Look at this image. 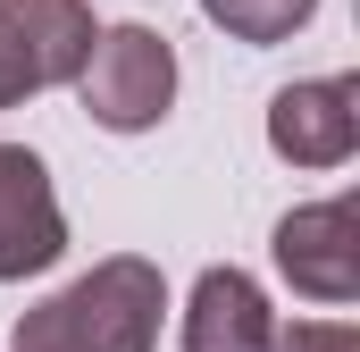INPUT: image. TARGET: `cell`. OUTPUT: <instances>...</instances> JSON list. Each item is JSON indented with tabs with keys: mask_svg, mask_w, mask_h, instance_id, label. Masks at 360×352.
Masks as SVG:
<instances>
[{
	"mask_svg": "<svg viewBox=\"0 0 360 352\" xmlns=\"http://www.w3.org/2000/svg\"><path fill=\"white\" fill-rule=\"evenodd\" d=\"M160 310H168V277L134 252H117V260L84 268L76 285H59L51 302H34L17 319L8 352H151Z\"/></svg>",
	"mask_w": 360,
	"mask_h": 352,
	"instance_id": "1",
	"label": "cell"
},
{
	"mask_svg": "<svg viewBox=\"0 0 360 352\" xmlns=\"http://www.w3.org/2000/svg\"><path fill=\"white\" fill-rule=\"evenodd\" d=\"M59 252H68V218H59L51 168L25 143H0V285L42 277Z\"/></svg>",
	"mask_w": 360,
	"mask_h": 352,
	"instance_id": "4",
	"label": "cell"
},
{
	"mask_svg": "<svg viewBox=\"0 0 360 352\" xmlns=\"http://www.w3.org/2000/svg\"><path fill=\"white\" fill-rule=\"evenodd\" d=\"M25 92H42V76H34V59H25V42L8 34V17H0V109H17Z\"/></svg>",
	"mask_w": 360,
	"mask_h": 352,
	"instance_id": "9",
	"label": "cell"
},
{
	"mask_svg": "<svg viewBox=\"0 0 360 352\" xmlns=\"http://www.w3.org/2000/svg\"><path fill=\"white\" fill-rule=\"evenodd\" d=\"M276 310L243 268H201L193 310H184V352H269Z\"/></svg>",
	"mask_w": 360,
	"mask_h": 352,
	"instance_id": "6",
	"label": "cell"
},
{
	"mask_svg": "<svg viewBox=\"0 0 360 352\" xmlns=\"http://www.w3.org/2000/svg\"><path fill=\"white\" fill-rule=\"evenodd\" d=\"M360 143V84L352 76H319V84H285L269 101V151L293 168H344Z\"/></svg>",
	"mask_w": 360,
	"mask_h": 352,
	"instance_id": "5",
	"label": "cell"
},
{
	"mask_svg": "<svg viewBox=\"0 0 360 352\" xmlns=\"http://www.w3.org/2000/svg\"><path fill=\"white\" fill-rule=\"evenodd\" d=\"M269 352H360V327L352 319H293V327H276Z\"/></svg>",
	"mask_w": 360,
	"mask_h": 352,
	"instance_id": "8",
	"label": "cell"
},
{
	"mask_svg": "<svg viewBox=\"0 0 360 352\" xmlns=\"http://www.w3.org/2000/svg\"><path fill=\"white\" fill-rule=\"evenodd\" d=\"M201 17L235 42H285L319 17V0H201Z\"/></svg>",
	"mask_w": 360,
	"mask_h": 352,
	"instance_id": "7",
	"label": "cell"
},
{
	"mask_svg": "<svg viewBox=\"0 0 360 352\" xmlns=\"http://www.w3.org/2000/svg\"><path fill=\"white\" fill-rule=\"evenodd\" d=\"M276 268L310 302H352L360 294V201L335 193V201L285 210L276 218Z\"/></svg>",
	"mask_w": 360,
	"mask_h": 352,
	"instance_id": "3",
	"label": "cell"
},
{
	"mask_svg": "<svg viewBox=\"0 0 360 352\" xmlns=\"http://www.w3.org/2000/svg\"><path fill=\"white\" fill-rule=\"evenodd\" d=\"M76 92H84L92 126L151 134L168 118V101H176V51H168V34H151V25H101Z\"/></svg>",
	"mask_w": 360,
	"mask_h": 352,
	"instance_id": "2",
	"label": "cell"
}]
</instances>
